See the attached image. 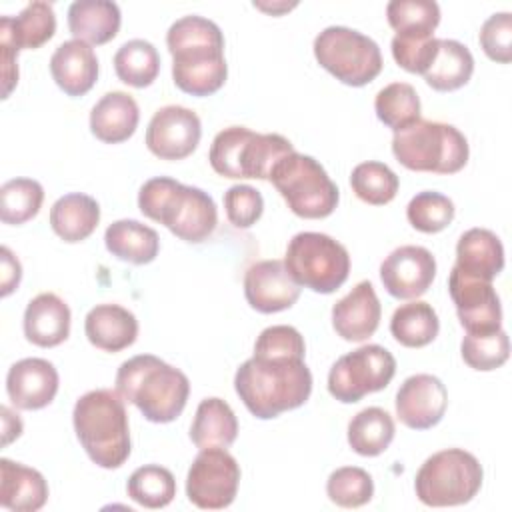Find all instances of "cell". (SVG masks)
Listing matches in <instances>:
<instances>
[{
  "label": "cell",
  "instance_id": "6da1fadb",
  "mask_svg": "<svg viewBox=\"0 0 512 512\" xmlns=\"http://www.w3.org/2000/svg\"><path fill=\"white\" fill-rule=\"evenodd\" d=\"M172 54V80L192 96L218 92L228 76L224 36L216 22L190 14L178 18L166 32Z\"/></svg>",
  "mask_w": 512,
  "mask_h": 512
},
{
  "label": "cell",
  "instance_id": "7a4b0ae2",
  "mask_svg": "<svg viewBox=\"0 0 512 512\" xmlns=\"http://www.w3.org/2000/svg\"><path fill=\"white\" fill-rule=\"evenodd\" d=\"M234 390L260 420L300 408L312 392V372L304 360L252 356L234 374Z\"/></svg>",
  "mask_w": 512,
  "mask_h": 512
},
{
  "label": "cell",
  "instance_id": "3957f363",
  "mask_svg": "<svg viewBox=\"0 0 512 512\" xmlns=\"http://www.w3.org/2000/svg\"><path fill=\"white\" fill-rule=\"evenodd\" d=\"M116 392L154 424L176 420L188 400V376L152 354H138L120 364Z\"/></svg>",
  "mask_w": 512,
  "mask_h": 512
},
{
  "label": "cell",
  "instance_id": "277c9868",
  "mask_svg": "<svg viewBox=\"0 0 512 512\" xmlns=\"http://www.w3.org/2000/svg\"><path fill=\"white\" fill-rule=\"evenodd\" d=\"M138 208L146 218L164 224L176 238L190 244L204 242L218 224V210L208 192L168 176L142 184Z\"/></svg>",
  "mask_w": 512,
  "mask_h": 512
},
{
  "label": "cell",
  "instance_id": "5b68a950",
  "mask_svg": "<svg viewBox=\"0 0 512 512\" xmlns=\"http://www.w3.org/2000/svg\"><path fill=\"white\" fill-rule=\"evenodd\" d=\"M72 422L78 442L96 466L112 470L128 460V414L116 390L98 388L82 394L74 404Z\"/></svg>",
  "mask_w": 512,
  "mask_h": 512
},
{
  "label": "cell",
  "instance_id": "8992f818",
  "mask_svg": "<svg viewBox=\"0 0 512 512\" xmlns=\"http://www.w3.org/2000/svg\"><path fill=\"white\" fill-rule=\"evenodd\" d=\"M392 154L414 172L454 174L466 166L470 150L466 136L456 126L418 118L394 132Z\"/></svg>",
  "mask_w": 512,
  "mask_h": 512
},
{
  "label": "cell",
  "instance_id": "52a82bcc",
  "mask_svg": "<svg viewBox=\"0 0 512 512\" xmlns=\"http://www.w3.org/2000/svg\"><path fill=\"white\" fill-rule=\"evenodd\" d=\"M268 180L300 218H326L336 210L340 200L338 186L330 180L324 166L296 150L276 162Z\"/></svg>",
  "mask_w": 512,
  "mask_h": 512
},
{
  "label": "cell",
  "instance_id": "ba28073f",
  "mask_svg": "<svg viewBox=\"0 0 512 512\" xmlns=\"http://www.w3.org/2000/svg\"><path fill=\"white\" fill-rule=\"evenodd\" d=\"M484 470L478 458L462 448H446L424 460L414 478L422 504L442 508L470 502L482 486Z\"/></svg>",
  "mask_w": 512,
  "mask_h": 512
},
{
  "label": "cell",
  "instance_id": "9c48e42d",
  "mask_svg": "<svg viewBox=\"0 0 512 512\" xmlns=\"http://www.w3.org/2000/svg\"><path fill=\"white\" fill-rule=\"evenodd\" d=\"M284 266L298 286L332 294L348 280L350 254L328 234L298 232L286 246Z\"/></svg>",
  "mask_w": 512,
  "mask_h": 512
},
{
  "label": "cell",
  "instance_id": "30bf717a",
  "mask_svg": "<svg viewBox=\"0 0 512 512\" xmlns=\"http://www.w3.org/2000/svg\"><path fill=\"white\" fill-rule=\"evenodd\" d=\"M318 64L348 86H364L382 72L378 44L348 26H328L314 38Z\"/></svg>",
  "mask_w": 512,
  "mask_h": 512
},
{
  "label": "cell",
  "instance_id": "8fae6325",
  "mask_svg": "<svg viewBox=\"0 0 512 512\" xmlns=\"http://www.w3.org/2000/svg\"><path fill=\"white\" fill-rule=\"evenodd\" d=\"M396 374V360L380 344H364L340 356L328 372V392L342 404L384 390Z\"/></svg>",
  "mask_w": 512,
  "mask_h": 512
},
{
  "label": "cell",
  "instance_id": "7c38bea8",
  "mask_svg": "<svg viewBox=\"0 0 512 512\" xmlns=\"http://www.w3.org/2000/svg\"><path fill=\"white\" fill-rule=\"evenodd\" d=\"M240 464L226 448H204L190 464L186 496L202 510L228 508L238 492Z\"/></svg>",
  "mask_w": 512,
  "mask_h": 512
},
{
  "label": "cell",
  "instance_id": "4fadbf2b",
  "mask_svg": "<svg viewBox=\"0 0 512 512\" xmlns=\"http://www.w3.org/2000/svg\"><path fill=\"white\" fill-rule=\"evenodd\" d=\"M448 292L460 326L468 334H488L502 326V306L492 282L466 276L456 266L448 276Z\"/></svg>",
  "mask_w": 512,
  "mask_h": 512
},
{
  "label": "cell",
  "instance_id": "5bb4252c",
  "mask_svg": "<svg viewBox=\"0 0 512 512\" xmlns=\"http://www.w3.org/2000/svg\"><path fill=\"white\" fill-rule=\"evenodd\" d=\"M202 124L194 110L184 106H162L146 128V146L160 160H184L200 144Z\"/></svg>",
  "mask_w": 512,
  "mask_h": 512
},
{
  "label": "cell",
  "instance_id": "9a60e30c",
  "mask_svg": "<svg viewBox=\"0 0 512 512\" xmlns=\"http://www.w3.org/2000/svg\"><path fill=\"white\" fill-rule=\"evenodd\" d=\"M434 276L436 260L424 246H400L380 264V280L386 292L398 300H412L426 294Z\"/></svg>",
  "mask_w": 512,
  "mask_h": 512
},
{
  "label": "cell",
  "instance_id": "2e32d148",
  "mask_svg": "<svg viewBox=\"0 0 512 512\" xmlns=\"http://www.w3.org/2000/svg\"><path fill=\"white\" fill-rule=\"evenodd\" d=\"M396 416L412 430L436 426L448 406V392L440 378L432 374L408 376L396 392Z\"/></svg>",
  "mask_w": 512,
  "mask_h": 512
},
{
  "label": "cell",
  "instance_id": "e0dca14e",
  "mask_svg": "<svg viewBox=\"0 0 512 512\" xmlns=\"http://www.w3.org/2000/svg\"><path fill=\"white\" fill-rule=\"evenodd\" d=\"M244 296L256 312L274 314L296 304L300 286L294 282L282 260H260L244 274Z\"/></svg>",
  "mask_w": 512,
  "mask_h": 512
},
{
  "label": "cell",
  "instance_id": "ac0fdd59",
  "mask_svg": "<svg viewBox=\"0 0 512 512\" xmlns=\"http://www.w3.org/2000/svg\"><path fill=\"white\" fill-rule=\"evenodd\" d=\"M10 402L20 410H40L58 392V372L44 358H22L14 362L6 376Z\"/></svg>",
  "mask_w": 512,
  "mask_h": 512
},
{
  "label": "cell",
  "instance_id": "d6986e66",
  "mask_svg": "<svg viewBox=\"0 0 512 512\" xmlns=\"http://www.w3.org/2000/svg\"><path fill=\"white\" fill-rule=\"evenodd\" d=\"M382 308L372 282H358L344 298L332 306V326L346 342L368 340L380 324Z\"/></svg>",
  "mask_w": 512,
  "mask_h": 512
},
{
  "label": "cell",
  "instance_id": "ffe728a7",
  "mask_svg": "<svg viewBox=\"0 0 512 512\" xmlns=\"http://www.w3.org/2000/svg\"><path fill=\"white\" fill-rule=\"evenodd\" d=\"M50 74L68 96H84L98 80V58L82 40L62 42L50 58Z\"/></svg>",
  "mask_w": 512,
  "mask_h": 512
},
{
  "label": "cell",
  "instance_id": "44dd1931",
  "mask_svg": "<svg viewBox=\"0 0 512 512\" xmlns=\"http://www.w3.org/2000/svg\"><path fill=\"white\" fill-rule=\"evenodd\" d=\"M70 334V308L54 292L34 296L24 310V336L40 348H54Z\"/></svg>",
  "mask_w": 512,
  "mask_h": 512
},
{
  "label": "cell",
  "instance_id": "7402d4cb",
  "mask_svg": "<svg viewBox=\"0 0 512 512\" xmlns=\"http://www.w3.org/2000/svg\"><path fill=\"white\" fill-rule=\"evenodd\" d=\"M84 332L92 346L120 352L136 342L138 320L120 304H98L84 318Z\"/></svg>",
  "mask_w": 512,
  "mask_h": 512
},
{
  "label": "cell",
  "instance_id": "603a6c76",
  "mask_svg": "<svg viewBox=\"0 0 512 512\" xmlns=\"http://www.w3.org/2000/svg\"><path fill=\"white\" fill-rule=\"evenodd\" d=\"M466 276L492 282L504 268V246L488 228L466 230L456 244V264Z\"/></svg>",
  "mask_w": 512,
  "mask_h": 512
},
{
  "label": "cell",
  "instance_id": "cb8c5ba5",
  "mask_svg": "<svg viewBox=\"0 0 512 512\" xmlns=\"http://www.w3.org/2000/svg\"><path fill=\"white\" fill-rule=\"evenodd\" d=\"M140 120L136 100L122 90L104 94L90 110V132L106 144H120L128 140Z\"/></svg>",
  "mask_w": 512,
  "mask_h": 512
},
{
  "label": "cell",
  "instance_id": "d4e9b609",
  "mask_svg": "<svg viewBox=\"0 0 512 512\" xmlns=\"http://www.w3.org/2000/svg\"><path fill=\"white\" fill-rule=\"evenodd\" d=\"M48 500L46 478L20 462L0 460V506L14 512H36Z\"/></svg>",
  "mask_w": 512,
  "mask_h": 512
},
{
  "label": "cell",
  "instance_id": "484cf974",
  "mask_svg": "<svg viewBox=\"0 0 512 512\" xmlns=\"http://www.w3.org/2000/svg\"><path fill=\"white\" fill-rule=\"evenodd\" d=\"M56 32L54 8L48 2H30L18 16L0 18V40L10 42L18 50H36Z\"/></svg>",
  "mask_w": 512,
  "mask_h": 512
},
{
  "label": "cell",
  "instance_id": "4316f807",
  "mask_svg": "<svg viewBox=\"0 0 512 512\" xmlns=\"http://www.w3.org/2000/svg\"><path fill=\"white\" fill-rule=\"evenodd\" d=\"M120 8L110 0H76L68 8V28L74 40L86 44H106L120 30Z\"/></svg>",
  "mask_w": 512,
  "mask_h": 512
},
{
  "label": "cell",
  "instance_id": "83f0119b",
  "mask_svg": "<svg viewBox=\"0 0 512 512\" xmlns=\"http://www.w3.org/2000/svg\"><path fill=\"white\" fill-rule=\"evenodd\" d=\"M100 222L98 202L82 192H70L58 198L50 208V226L56 236L68 244L86 240Z\"/></svg>",
  "mask_w": 512,
  "mask_h": 512
},
{
  "label": "cell",
  "instance_id": "f1b7e54d",
  "mask_svg": "<svg viewBox=\"0 0 512 512\" xmlns=\"http://www.w3.org/2000/svg\"><path fill=\"white\" fill-rule=\"evenodd\" d=\"M106 250L122 262L148 264L158 256V232L138 220H116L104 232Z\"/></svg>",
  "mask_w": 512,
  "mask_h": 512
},
{
  "label": "cell",
  "instance_id": "f546056e",
  "mask_svg": "<svg viewBox=\"0 0 512 512\" xmlns=\"http://www.w3.org/2000/svg\"><path fill=\"white\" fill-rule=\"evenodd\" d=\"M238 436L234 410L222 398H204L190 426V440L196 448H228Z\"/></svg>",
  "mask_w": 512,
  "mask_h": 512
},
{
  "label": "cell",
  "instance_id": "4dcf8cb0",
  "mask_svg": "<svg viewBox=\"0 0 512 512\" xmlns=\"http://www.w3.org/2000/svg\"><path fill=\"white\" fill-rule=\"evenodd\" d=\"M474 72L472 52L458 40L438 38L436 54L422 74L426 84L438 92H452L462 88Z\"/></svg>",
  "mask_w": 512,
  "mask_h": 512
},
{
  "label": "cell",
  "instance_id": "1f68e13d",
  "mask_svg": "<svg viewBox=\"0 0 512 512\" xmlns=\"http://www.w3.org/2000/svg\"><path fill=\"white\" fill-rule=\"evenodd\" d=\"M438 330L440 320L436 310L422 300L398 306L390 318V334L406 348L428 346L438 336Z\"/></svg>",
  "mask_w": 512,
  "mask_h": 512
},
{
  "label": "cell",
  "instance_id": "d6a6232c",
  "mask_svg": "<svg viewBox=\"0 0 512 512\" xmlns=\"http://www.w3.org/2000/svg\"><path fill=\"white\" fill-rule=\"evenodd\" d=\"M394 432L392 416L384 408L370 406L348 422V444L360 456H378L388 450Z\"/></svg>",
  "mask_w": 512,
  "mask_h": 512
},
{
  "label": "cell",
  "instance_id": "836d02e7",
  "mask_svg": "<svg viewBox=\"0 0 512 512\" xmlns=\"http://www.w3.org/2000/svg\"><path fill=\"white\" fill-rule=\"evenodd\" d=\"M114 70L120 82L134 88H146L160 72L158 50L148 40H128L114 54Z\"/></svg>",
  "mask_w": 512,
  "mask_h": 512
},
{
  "label": "cell",
  "instance_id": "e575fe53",
  "mask_svg": "<svg viewBox=\"0 0 512 512\" xmlns=\"http://www.w3.org/2000/svg\"><path fill=\"white\" fill-rule=\"evenodd\" d=\"M290 152H294V146L288 138L280 134L252 132L240 154V174L242 178L268 180L276 162Z\"/></svg>",
  "mask_w": 512,
  "mask_h": 512
},
{
  "label": "cell",
  "instance_id": "d590c367",
  "mask_svg": "<svg viewBox=\"0 0 512 512\" xmlns=\"http://www.w3.org/2000/svg\"><path fill=\"white\" fill-rule=\"evenodd\" d=\"M386 18L398 36L430 38L440 24V6L434 0H392Z\"/></svg>",
  "mask_w": 512,
  "mask_h": 512
},
{
  "label": "cell",
  "instance_id": "8d00e7d4",
  "mask_svg": "<svg viewBox=\"0 0 512 512\" xmlns=\"http://www.w3.org/2000/svg\"><path fill=\"white\" fill-rule=\"evenodd\" d=\"M128 496L144 508H164L176 496L174 474L158 464L136 468L126 482Z\"/></svg>",
  "mask_w": 512,
  "mask_h": 512
},
{
  "label": "cell",
  "instance_id": "74e56055",
  "mask_svg": "<svg viewBox=\"0 0 512 512\" xmlns=\"http://www.w3.org/2000/svg\"><path fill=\"white\" fill-rule=\"evenodd\" d=\"M44 202V188L32 178H12L0 188V220L20 226L32 220Z\"/></svg>",
  "mask_w": 512,
  "mask_h": 512
},
{
  "label": "cell",
  "instance_id": "f35d334b",
  "mask_svg": "<svg viewBox=\"0 0 512 512\" xmlns=\"http://www.w3.org/2000/svg\"><path fill=\"white\" fill-rule=\"evenodd\" d=\"M374 110L382 124L398 132L420 118V98L412 84L392 82L376 94Z\"/></svg>",
  "mask_w": 512,
  "mask_h": 512
},
{
  "label": "cell",
  "instance_id": "ab89813d",
  "mask_svg": "<svg viewBox=\"0 0 512 512\" xmlns=\"http://www.w3.org/2000/svg\"><path fill=\"white\" fill-rule=\"evenodd\" d=\"M350 186L362 202L372 206H384L394 200L400 180L390 166L368 160L354 166L350 174Z\"/></svg>",
  "mask_w": 512,
  "mask_h": 512
},
{
  "label": "cell",
  "instance_id": "60d3db41",
  "mask_svg": "<svg viewBox=\"0 0 512 512\" xmlns=\"http://www.w3.org/2000/svg\"><path fill=\"white\" fill-rule=\"evenodd\" d=\"M454 212V202L434 190L418 192L406 206L410 226L424 234L442 232L454 220Z\"/></svg>",
  "mask_w": 512,
  "mask_h": 512
},
{
  "label": "cell",
  "instance_id": "b9f144b4",
  "mask_svg": "<svg viewBox=\"0 0 512 512\" xmlns=\"http://www.w3.org/2000/svg\"><path fill=\"white\" fill-rule=\"evenodd\" d=\"M462 360L480 372L500 368L510 356L508 334L500 328L488 334H466L460 344Z\"/></svg>",
  "mask_w": 512,
  "mask_h": 512
},
{
  "label": "cell",
  "instance_id": "7bdbcfd3",
  "mask_svg": "<svg viewBox=\"0 0 512 512\" xmlns=\"http://www.w3.org/2000/svg\"><path fill=\"white\" fill-rule=\"evenodd\" d=\"M326 494L336 506L358 508L372 500L374 482L364 468L342 466L328 476Z\"/></svg>",
  "mask_w": 512,
  "mask_h": 512
},
{
  "label": "cell",
  "instance_id": "ee69618b",
  "mask_svg": "<svg viewBox=\"0 0 512 512\" xmlns=\"http://www.w3.org/2000/svg\"><path fill=\"white\" fill-rule=\"evenodd\" d=\"M250 134L252 130L246 126H228L214 136L208 160L216 174L232 180H242L240 154Z\"/></svg>",
  "mask_w": 512,
  "mask_h": 512
},
{
  "label": "cell",
  "instance_id": "f6af8a7d",
  "mask_svg": "<svg viewBox=\"0 0 512 512\" xmlns=\"http://www.w3.org/2000/svg\"><path fill=\"white\" fill-rule=\"evenodd\" d=\"M252 356L304 360L306 344H304L302 334L294 326L276 324V326H268L260 332V336L254 342Z\"/></svg>",
  "mask_w": 512,
  "mask_h": 512
},
{
  "label": "cell",
  "instance_id": "bcb514c9",
  "mask_svg": "<svg viewBox=\"0 0 512 512\" xmlns=\"http://www.w3.org/2000/svg\"><path fill=\"white\" fill-rule=\"evenodd\" d=\"M224 210L230 224L236 228H250L264 212V198L250 184H234L224 192Z\"/></svg>",
  "mask_w": 512,
  "mask_h": 512
},
{
  "label": "cell",
  "instance_id": "7dc6e473",
  "mask_svg": "<svg viewBox=\"0 0 512 512\" xmlns=\"http://www.w3.org/2000/svg\"><path fill=\"white\" fill-rule=\"evenodd\" d=\"M478 42L490 60L508 64L512 60V14L498 12L488 16L480 28Z\"/></svg>",
  "mask_w": 512,
  "mask_h": 512
},
{
  "label": "cell",
  "instance_id": "c3c4849f",
  "mask_svg": "<svg viewBox=\"0 0 512 512\" xmlns=\"http://www.w3.org/2000/svg\"><path fill=\"white\" fill-rule=\"evenodd\" d=\"M390 48L400 68H404L410 74H424L436 54L438 38H414L396 34L390 42Z\"/></svg>",
  "mask_w": 512,
  "mask_h": 512
},
{
  "label": "cell",
  "instance_id": "681fc988",
  "mask_svg": "<svg viewBox=\"0 0 512 512\" xmlns=\"http://www.w3.org/2000/svg\"><path fill=\"white\" fill-rule=\"evenodd\" d=\"M2 254V274H0V282H2V296H8L14 288H18L20 278H22V266L18 262V258L12 254V250L8 246L0 248Z\"/></svg>",
  "mask_w": 512,
  "mask_h": 512
},
{
  "label": "cell",
  "instance_id": "f907efd6",
  "mask_svg": "<svg viewBox=\"0 0 512 512\" xmlns=\"http://www.w3.org/2000/svg\"><path fill=\"white\" fill-rule=\"evenodd\" d=\"M2 424H4V438L2 444H10L14 438H18L22 434V420L18 418V414H14L8 406H2Z\"/></svg>",
  "mask_w": 512,
  "mask_h": 512
}]
</instances>
